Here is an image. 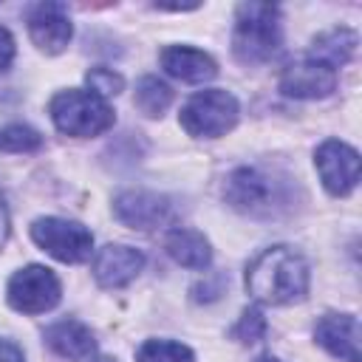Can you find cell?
Returning a JSON list of instances; mask_svg holds the SVG:
<instances>
[{
	"label": "cell",
	"instance_id": "9",
	"mask_svg": "<svg viewBox=\"0 0 362 362\" xmlns=\"http://www.w3.org/2000/svg\"><path fill=\"white\" fill-rule=\"evenodd\" d=\"M113 215L130 229H158L175 218V206L167 195L150 189H124L113 198Z\"/></svg>",
	"mask_w": 362,
	"mask_h": 362
},
{
	"label": "cell",
	"instance_id": "3",
	"mask_svg": "<svg viewBox=\"0 0 362 362\" xmlns=\"http://www.w3.org/2000/svg\"><path fill=\"white\" fill-rule=\"evenodd\" d=\"M283 45L280 8L272 3H240L232 28V54L243 65L269 62Z\"/></svg>",
	"mask_w": 362,
	"mask_h": 362
},
{
	"label": "cell",
	"instance_id": "7",
	"mask_svg": "<svg viewBox=\"0 0 362 362\" xmlns=\"http://www.w3.org/2000/svg\"><path fill=\"white\" fill-rule=\"evenodd\" d=\"M59 297H62L59 277L40 263L17 269L6 286V300L20 314H45L59 303Z\"/></svg>",
	"mask_w": 362,
	"mask_h": 362
},
{
	"label": "cell",
	"instance_id": "4",
	"mask_svg": "<svg viewBox=\"0 0 362 362\" xmlns=\"http://www.w3.org/2000/svg\"><path fill=\"white\" fill-rule=\"evenodd\" d=\"M48 113L59 133L76 136V139L102 136L116 122V113L105 99H99L90 90H79V88L59 90L48 102Z\"/></svg>",
	"mask_w": 362,
	"mask_h": 362
},
{
	"label": "cell",
	"instance_id": "24",
	"mask_svg": "<svg viewBox=\"0 0 362 362\" xmlns=\"http://www.w3.org/2000/svg\"><path fill=\"white\" fill-rule=\"evenodd\" d=\"M14 54H17V45H14L11 31L0 25V71H6L14 62Z\"/></svg>",
	"mask_w": 362,
	"mask_h": 362
},
{
	"label": "cell",
	"instance_id": "14",
	"mask_svg": "<svg viewBox=\"0 0 362 362\" xmlns=\"http://www.w3.org/2000/svg\"><path fill=\"white\" fill-rule=\"evenodd\" d=\"M42 339L57 356L71 359V362H88L96 354L93 331L79 320H59V322L48 325Z\"/></svg>",
	"mask_w": 362,
	"mask_h": 362
},
{
	"label": "cell",
	"instance_id": "6",
	"mask_svg": "<svg viewBox=\"0 0 362 362\" xmlns=\"http://www.w3.org/2000/svg\"><path fill=\"white\" fill-rule=\"evenodd\" d=\"M31 240L59 263H82L93 252V235L79 221L68 218H37L31 223Z\"/></svg>",
	"mask_w": 362,
	"mask_h": 362
},
{
	"label": "cell",
	"instance_id": "23",
	"mask_svg": "<svg viewBox=\"0 0 362 362\" xmlns=\"http://www.w3.org/2000/svg\"><path fill=\"white\" fill-rule=\"evenodd\" d=\"M226 283H229V280H226V274H221V272L204 274V280L192 286V300H195V303H212V300H218V297L223 294Z\"/></svg>",
	"mask_w": 362,
	"mask_h": 362
},
{
	"label": "cell",
	"instance_id": "22",
	"mask_svg": "<svg viewBox=\"0 0 362 362\" xmlns=\"http://www.w3.org/2000/svg\"><path fill=\"white\" fill-rule=\"evenodd\" d=\"M85 82H88V90L96 93V96L105 99V102H107V96H116V93H122V88H124V76H122L119 71H113V68H105V65L90 68V71L85 74Z\"/></svg>",
	"mask_w": 362,
	"mask_h": 362
},
{
	"label": "cell",
	"instance_id": "15",
	"mask_svg": "<svg viewBox=\"0 0 362 362\" xmlns=\"http://www.w3.org/2000/svg\"><path fill=\"white\" fill-rule=\"evenodd\" d=\"M158 59H161V68L173 79H181V82H189V85L209 82L218 74V62L209 54H204L192 45H167Z\"/></svg>",
	"mask_w": 362,
	"mask_h": 362
},
{
	"label": "cell",
	"instance_id": "17",
	"mask_svg": "<svg viewBox=\"0 0 362 362\" xmlns=\"http://www.w3.org/2000/svg\"><path fill=\"white\" fill-rule=\"evenodd\" d=\"M164 249H167V255H170L178 266H184V269L204 272V269L212 263V246H209L206 235L198 232V229L175 226V229L167 235Z\"/></svg>",
	"mask_w": 362,
	"mask_h": 362
},
{
	"label": "cell",
	"instance_id": "27",
	"mask_svg": "<svg viewBox=\"0 0 362 362\" xmlns=\"http://www.w3.org/2000/svg\"><path fill=\"white\" fill-rule=\"evenodd\" d=\"M255 362H280V359H277V356H272V354H263V356H257Z\"/></svg>",
	"mask_w": 362,
	"mask_h": 362
},
{
	"label": "cell",
	"instance_id": "12",
	"mask_svg": "<svg viewBox=\"0 0 362 362\" xmlns=\"http://www.w3.org/2000/svg\"><path fill=\"white\" fill-rule=\"evenodd\" d=\"M144 269V255L124 243H107L93 255V280L102 288H122L139 277Z\"/></svg>",
	"mask_w": 362,
	"mask_h": 362
},
{
	"label": "cell",
	"instance_id": "10",
	"mask_svg": "<svg viewBox=\"0 0 362 362\" xmlns=\"http://www.w3.org/2000/svg\"><path fill=\"white\" fill-rule=\"evenodd\" d=\"M28 34L45 54H62L74 37V23L65 3H37L28 11Z\"/></svg>",
	"mask_w": 362,
	"mask_h": 362
},
{
	"label": "cell",
	"instance_id": "28",
	"mask_svg": "<svg viewBox=\"0 0 362 362\" xmlns=\"http://www.w3.org/2000/svg\"><path fill=\"white\" fill-rule=\"evenodd\" d=\"M93 362H116V359H110V356H99V359H93Z\"/></svg>",
	"mask_w": 362,
	"mask_h": 362
},
{
	"label": "cell",
	"instance_id": "2",
	"mask_svg": "<svg viewBox=\"0 0 362 362\" xmlns=\"http://www.w3.org/2000/svg\"><path fill=\"white\" fill-rule=\"evenodd\" d=\"M223 198L249 218H274L291 206V181L263 167H238L223 181Z\"/></svg>",
	"mask_w": 362,
	"mask_h": 362
},
{
	"label": "cell",
	"instance_id": "13",
	"mask_svg": "<svg viewBox=\"0 0 362 362\" xmlns=\"http://www.w3.org/2000/svg\"><path fill=\"white\" fill-rule=\"evenodd\" d=\"M314 339L342 362H359V320L354 314H325L314 325Z\"/></svg>",
	"mask_w": 362,
	"mask_h": 362
},
{
	"label": "cell",
	"instance_id": "8",
	"mask_svg": "<svg viewBox=\"0 0 362 362\" xmlns=\"http://www.w3.org/2000/svg\"><path fill=\"white\" fill-rule=\"evenodd\" d=\"M314 167L320 173L322 187L337 198L354 192V187L359 181V153L339 139H325L317 147Z\"/></svg>",
	"mask_w": 362,
	"mask_h": 362
},
{
	"label": "cell",
	"instance_id": "26",
	"mask_svg": "<svg viewBox=\"0 0 362 362\" xmlns=\"http://www.w3.org/2000/svg\"><path fill=\"white\" fill-rule=\"evenodd\" d=\"M6 238H8V209H6V198L0 192V249H3Z\"/></svg>",
	"mask_w": 362,
	"mask_h": 362
},
{
	"label": "cell",
	"instance_id": "1",
	"mask_svg": "<svg viewBox=\"0 0 362 362\" xmlns=\"http://www.w3.org/2000/svg\"><path fill=\"white\" fill-rule=\"evenodd\" d=\"M246 291L263 305H291L308 294V260L291 246H269L246 263Z\"/></svg>",
	"mask_w": 362,
	"mask_h": 362
},
{
	"label": "cell",
	"instance_id": "18",
	"mask_svg": "<svg viewBox=\"0 0 362 362\" xmlns=\"http://www.w3.org/2000/svg\"><path fill=\"white\" fill-rule=\"evenodd\" d=\"M133 105L144 116L158 119L173 105V88L158 76H141L139 85H136V93H133Z\"/></svg>",
	"mask_w": 362,
	"mask_h": 362
},
{
	"label": "cell",
	"instance_id": "25",
	"mask_svg": "<svg viewBox=\"0 0 362 362\" xmlns=\"http://www.w3.org/2000/svg\"><path fill=\"white\" fill-rule=\"evenodd\" d=\"M0 362H25V356L11 339L0 337Z\"/></svg>",
	"mask_w": 362,
	"mask_h": 362
},
{
	"label": "cell",
	"instance_id": "16",
	"mask_svg": "<svg viewBox=\"0 0 362 362\" xmlns=\"http://www.w3.org/2000/svg\"><path fill=\"white\" fill-rule=\"evenodd\" d=\"M356 45H359V37H356L354 28H348V25H334V28H328V31H322V34H317V37L311 40L308 59L322 62V65H328V68L337 71L339 65H345V62L354 59Z\"/></svg>",
	"mask_w": 362,
	"mask_h": 362
},
{
	"label": "cell",
	"instance_id": "11",
	"mask_svg": "<svg viewBox=\"0 0 362 362\" xmlns=\"http://www.w3.org/2000/svg\"><path fill=\"white\" fill-rule=\"evenodd\" d=\"M280 90L288 99H325L337 90V71L314 62V59H297L283 68L280 74Z\"/></svg>",
	"mask_w": 362,
	"mask_h": 362
},
{
	"label": "cell",
	"instance_id": "20",
	"mask_svg": "<svg viewBox=\"0 0 362 362\" xmlns=\"http://www.w3.org/2000/svg\"><path fill=\"white\" fill-rule=\"evenodd\" d=\"M40 147H42L40 130L17 122L0 127V153H37Z\"/></svg>",
	"mask_w": 362,
	"mask_h": 362
},
{
	"label": "cell",
	"instance_id": "19",
	"mask_svg": "<svg viewBox=\"0 0 362 362\" xmlns=\"http://www.w3.org/2000/svg\"><path fill=\"white\" fill-rule=\"evenodd\" d=\"M136 362H195V354L175 339H144L136 351Z\"/></svg>",
	"mask_w": 362,
	"mask_h": 362
},
{
	"label": "cell",
	"instance_id": "21",
	"mask_svg": "<svg viewBox=\"0 0 362 362\" xmlns=\"http://www.w3.org/2000/svg\"><path fill=\"white\" fill-rule=\"evenodd\" d=\"M229 337H232V339H238V342H243V345L260 342V339L266 337V317H263V311H260L257 305L243 308V314H240V317H238V322L232 325Z\"/></svg>",
	"mask_w": 362,
	"mask_h": 362
},
{
	"label": "cell",
	"instance_id": "5",
	"mask_svg": "<svg viewBox=\"0 0 362 362\" xmlns=\"http://www.w3.org/2000/svg\"><path fill=\"white\" fill-rule=\"evenodd\" d=\"M240 105L223 88H209L187 99L178 113L181 127L195 139H218L238 124Z\"/></svg>",
	"mask_w": 362,
	"mask_h": 362
}]
</instances>
